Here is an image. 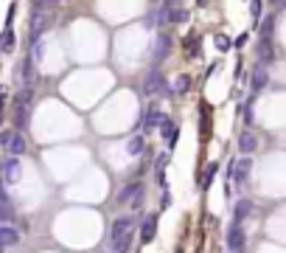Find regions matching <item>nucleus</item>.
I'll use <instances>...</instances> for the list:
<instances>
[{"label": "nucleus", "instance_id": "nucleus-1", "mask_svg": "<svg viewBox=\"0 0 286 253\" xmlns=\"http://www.w3.org/2000/svg\"><path fill=\"white\" fill-rule=\"evenodd\" d=\"M143 93H146V96H154V93H163V96H174V90L169 87L166 76H163L157 68H152L149 73H146V79H143Z\"/></svg>", "mask_w": 286, "mask_h": 253}, {"label": "nucleus", "instance_id": "nucleus-2", "mask_svg": "<svg viewBox=\"0 0 286 253\" xmlns=\"http://www.w3.org/2000/svg\"><path fill=\"white\" fill-rule=\"evenodd\" d=\"M51 25H54V12L34 9V14H31V25H28V31H31V42H34V40H42V34H45Z\"/></svg>", "mask_w": 286, "mask_h": 253}, {"label": "nucleus", "instance_id": "nucleus-3", "mask_svg": "<svg viewBox=\"0 0 286 253\" xmlns=\"http://www.w3.org/2000/svg\"><path fill=\"white\" fill-rule=\"evenodd\" d=\"M228 251L230 253H244L247 251V233L241 231L239 222H233L228 228Z\"/></svg>", "mask_w": 286, "mask_h": 253}, {"label": "nucleus", "instance_id": "nucleus-4", "mask_svg": "<svg viewBox=\"0 0 286 253\" xmlns=\"http://www.w3.org/2000/svg\"><path fill=\"white\" fill-rule=\"evenodd\" d=\"M250 172H252V158L241 155V161H236L233 169H230V180H233L236 186H244L247 180H250Z\"/></svg>", "mask_w": 286, "mask_h": 253}, {"label": "nucleus", "instance_id": "nucleus-5", "mask_svg": "<svg viewBox=\"0 0 286 253\" xmlns=\"http://www.w3.org/2000/svg\"><path fill=\"white\" fill-rule=\"evenodd\" d=\"M0 169H3V183H9V186L17 183V180H20V172H23V169H20V158H14V155H9Z\"/></svg>", "mask_w": 286, "mask_h": 253}, {"label": "nucleus", "instance_id": "nucleus-6", "mask_svg": "<svg viewBox=\"0 0 286 253\" xmlns=\"http://www.w3.org/2000/svg\"><path fill=\"white\" fill-rule=\"evenodd\" d=\"M129 231H132V217H118L113 222V228H110V245H113V242H118L121 236H126Z\"/></svg>", "mask_w": 286, "mask_h": 253}, {"label": "nucleus", "instance_id": "nucleus-7", "mask_svg": "<svg viewBox=\"0 0 286 253\" xmlns=\"http://www.w3.org/2000/svg\"><path fill=\"white\" fill-rule=\"evenodd\" d=\"M169 54H172V37H169V34H160V37H157V42H154L152 59H154V62H163Z\"/></svg>", "mask_w": 286, "mask_h": 253}, {"label": "nucleus", "instance_id": "nucleus-8", "mask_svg": "<svg viewBox=\"0 0 286 253\" xmlns=\"http://www.w3.org/2000/svg\"><path fill=\"white\" fill-rule=\"evenodd\" d=\"M267 84H269V68H267V65H258V68L252 70V93H261L264 87H267Z\"/></svg>", "mask_w": 286, "mask_h": 253}, {"label": "nucleus", "instance_id": "nucleus-9", "mask_svg": "<svg viewBox=\"0 0 286 253\" xmlns=\"http://www.w3.org/2000/svg\"><path fill=\"white\" fill-rule=\"evenodd\" d=\"M154 236H157V214H149V217L143 219V225H140V239L149 245Z\"/></svg>", "mask_w": 286, "mask_h": 253}, {"label": "nucleus", "instance_id": "nucleus-10", "mask_svg": "<svg viewBox=\"0 0 286 253\" xmlns=\"http://www.w3.org/2000/svg\"><path fill=\"white\" fill-rule=\"evenodd\" d=\"M163 118H166V113H163V110H157V107L143 110V129H154V126H160Z\"/></svg>", "mask_w": 286, "mask_h": 253}, {"label": "nucleus", "instance_id": "nucleus-11", "mask_svg": "<svg viewBox=\"0 0 286 253\" xmlns=\"http://www.w3.org/2000/svg\"><path fill=\"white\" fill-rule=\"evenodd\" d=\"M17 242H20V231L14 225H0V245L3 248H14Z\"/></svg>", "mask_w": 286, "mask_h": 253}, {"label": "nucleus", "instance_id": "nucleus-12", "mask_svg": "<svg viewBox=\"0 0 286 253\" xmlns=\"http://www.w3.org/2000/svg\"><path fill=\"white\" fill-rule=\"evenodd\" d=\"M255 149H258V138H255L252 132H241L239 135V152L241 155H252Z\"/></svg>", "mask_w": 286, "mask_h": 253}, {"label": "nucleus", "instance_id": "nucleus-13", "mask_svg": "<svg viewBox=\"0 0 286 253\" xmlns=\"http://www.w3.org/2000/svg\"><path fill=\"white\" fill-rule=\"evenodd\" d=\"M160 129H163V141H166L169 147H177V138H180V129H177V124H172L169 118H163Z\"/></svg>", "mask_w": 286, "mask_h": 253}, {"label": "nucleus", "instance_id": "nucleus-14", "mask_svg": "<svg viewBox=\"0 0 286 253\" xmlns=\"http://www.w3.org/2000/svg\"><path fill=\"white\" fill-rule=\"evenodd\" d=\"M14 45H17L14 31H12V28H3V34H0V54H12Z\"/></svg>", "mask_w": 286, "mask_h": 253}, {"label": "nucleus", "instance_id": "nucleus-15", "mask_svg": "<svg viewBox=\"0 0 286 253\" xmlns=\"http://www.w3.org/2000/svg\"><path fill=\"white\" fill-rule=\"evenodd\" d=\"M6 149H9V155H14V158H20V155L25 152V138L17 132V129L12 132V141H9V147H6Z\"/></svg>", "mask_w": 286, "mask_h": 253}, {"label": "nucleus", "instance_id": "nucleus-16", "mask_svg": "<svg viewBox=\"0 0 286 253\" xmlns=\"http://www.w3.org/2000/svg\"><path fill=\"white\" fill-rule=\"evenodd\" d=\"M140 189H143L140 183H126L124 189H121V194H118V203H121V206H126V203H132V200H135V194L140 191Z\"/></svg>", "mask_w": 286, "mask_h": 253}, {"label": "nucleus", "instance_id": "nucleus-17", "mask_svg": "<svg viewBox=\"0 0 286 253\" xmlns=\"http://www.w3.org/2000/svg\"><path fill=\"white\" fill-rule=\"evenodd\" d=\"M14 219V206H12V200L9 197H0V222L3 225H9Z\"/></svg>", "mask_w": 286, "mask_h": 253}, {"label": "nucleus", "instance_id": "nucleus-18", "mask_svg": "<svg viewBox=\"0 0 286 253\" xmlns=\"http://www.w3.org/2000/svg\"><path fill=\"white\" fill-rule=\"evenodd\" d=\"M250 211H252V203H250V200H239V203H236V208H233V219H236V222H241L244 217H250Z\"/></svg>", "mask_w": 286, "mask_h": 253}, {"label": "nucleus", "instance_id": "nucleus-19", "mask_svg": "<svg viewBox=\"0 0 286 253\" xmlns=\"http://www.w3.org/2000/svg\"><path fill=\"white\" fill-rule=\"evenodd\" d=\"M126 152H129L132 158H135V155H140V152H143V135H132V138H129V144H126Z\"/></svg>", "mask_w": 286, "mask_h": 253}, {"label": "nucleus", "instance_id": "nucleus-20", "mask_svg": "<svg viewBox=\"0 0 286 253\" xmlns=\"http://www.w3.org/2000/svg\"><path fill=\"white\" fill-rule=\"evenodd\" d=\"M258 57L264 59V65L272 59V40H264L261 37V45H258Z\"/></svg>", "mask_w": 286, "mask_h": 253}, {"label": "nucleus", "instance_id": "nucleus-21", "mask_svg": "<svg viewBox=\"0 0 286 253\" xmlns=\"http://www.w3.org/2000/svg\"><path fill=\"white\" fill-rule=\"evenodd\" d=\"M216 172H219V163H210L205 169V177H202V189H210V183L216 180Z\"/></svg>", "mask_w": 286, "mask_h": 253}, {"label": "nucleus", "instance_id": "nucleus-22", "mask_svg": "<svg viewBox=\"0 0 286 253\" xmlns=\"http://www.w3.org/2000/svg\"><path fill=\"white\" fill-rule=\"evenodd\" d=\"M188 9H172V20L169 23H174V25H180V23H188Z\"/></svg>", "mask_w": 286, "mask_h": 253}, {"label": "nucleus", "instance_id": "nucleus-23", "mask_svg": "<svg viewBox=\"0 0 286 253\" xmlns=\"http://www.w3.org/2000/svg\"><path fill=\"white\" fill-rule=\"evenodd\" d=\"M188 87H191V76H177V82H174V93H188Z\"/></svg>", "mask_w": 286, "mask_h": 253}, {"label": "nucleus", "instance_id": "nucleus-24", "mask_svg": "<svg viewBox=\"0 0 286 253\" xmlns=\"http://www.w3.org/2000/svg\"><path fill=\"white\" fill-rule=\"evenodd\" d=\"M213 45H216V51H222V54H225V51H230V48H233V42H230L225 34H216V37H213Z\"/></svg>", "mask_w": 286, "mask_h": 253}, {"label": "nucleus", "instance_id": "nucleus-25", "mask_svg": "<svg viewBox=\"0 0 286 253\" xmlns=\"http://www.w3.org/2000/svg\"><path fill=\"white\" fill-rule=\"evenodd\" d=\"M31 3H34V9H42V12H54L59 0H31Z\"/></svg>", "mask_w": 286, "mask_h": 253}, {"label": "nucleus", "instance_id": "nucleus-26", "mask_svg": "<svg viewBox=\"0 0 286 253\" xmlns=\"http://www.w3.org/2000/svg\"><path fill=\"white\" fill-rule=\"evenodd\" d=\"M42 54H45L42 40H34V42H31V59H34V62H39V59H42Z\"/></svg>", "mask_w": 286, "mask_h": 253}, {"label": "nucleus", "instance_id": "nucleus-27", "mask_svg": "<svg viewBox=\"0 0 286 253\" xmlns=\"http://www.w3.org/2000/svg\"><path fill=\"white\" fill-rule=\"evenodd\" d=\"M272 28H275V17H267L264 20V31H261L264 40H272Z\"/></svg>", "mask_w": 286, "mask_h": 253}, {"label": "nucleus", "instance_id": "nucleus-28", "mask_svg": "<svg viewBox=\"0 0 286 253\" xmlns=\"http://www.w3.org/2000/svg\"><path fill=\"white\" fill-rule=\"evenodd\" d=\"M250 14H252V20L261 17V0H250Z\"/></svg>", "mask_w": 286, "mask_h": 253}, {"label": "nucleus", "instance_id": "nucleus-29", "mask_svg": "<svg viewBox=\"0 0 286 253\" xmlns=\"http://www.w3.org/2000/svg\"><path fill=\"white\" fill-rule=\"evenodd\" d=\"M12 132H14V129H3V132H0V147H9V141H12Z\"/></svg>", "mask_w": 286, "mask_h": 253}, {"label": "nucleus", "instance_id": "nucleus-30", "mask_svg": "<svg viewBox=\"0 0 286 253\" xmlns=\"http://www.w3.org/2000/svg\"><path fill=\"white\" fill-rule=\"evenodd\" d=\"M166 166H169V155H160V158H157V172H163Z\"/></svg>", "mask_w": 286, "mask_h": 253}, {"label": "nucleus", "instance_id": "nucleus-31", "mask_svg": "<svg viewBox=\"0 0 286 253\" xmlns=\"http://www.w3.org/2000/svg\"><path fill=\"white\" fill-rule=\"evenodd\" d=\"M233 45H236V48H244V45H247V34H241L239 40H236V42H233Z\"/></svg>", "mask_w": 286, "mask_h": 253}, {"label": "nucleus", "instance_id": "nucleus-32", "mask_svg": "<svg viewBox=\"0 0 286 253\" xmlns=\"http://www.w3.org/2000/svg\"><path fill=\"white\" fill-rule=\"evenodd\" d=\"M272 3H275V6H284L286 0H272Z\"/></svg>", "mask_w": 286, "mask_h": 253}, {"label": "nucleus", "instance_id": "nucleus-33", "mask_svg": "<svg viewBox=\"0 0 286 253\" xmlns=\"http://www.w3.org/2000/svg\"><path fill=\"white\" fill-rule=\"evenodd\" d=\"M196 3H199V6H208V0H196Z\"/></svg>", "mask_w": 286, "mask_h": 253}, {"label": "nucleus", "instance_id": "nucleus-34", "mask_svg": "<svg viewBox=\"0 0 286 253\" xmlns=\"http://www.w3.org/2000/svg\"><path fill=\"white\" fill-rule=\"evenodd\" d=\"M115 253H126V251H115Z\"/></svg>", "mask_w": 286, "mask_h": 253}, {"label": "nucleus", "instance_id": "nucleus-35", "mask_svg": "<svg viewBox=\"0 0 286 253\" xmlns=\"http://www.w3.org/2000/svg\"><path fill=\"white\" fill-rule=\"evenodd\" d=\"M0 253H3V245H0Z\"/></svg>", "mask_w": 286, "mask_h": 253}]
</instances>
